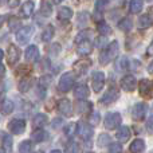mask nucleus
I'll use <instances>...</instances> for the list:
<instances>
[{"instance_id":"obj_1","label":"nucleus","mask_w":153,"mask_h":153,"mask_svg":"<svg viewBox=\"0 0 153 153\" xmlns=\"http://www.w3.org/2000/svg\"><path fill=\"white\" fill-rule=\"evenodd\" d=\"M117 55H118V42L113 40L111 43H109L106 46V48H103L100 53V63L102 66H106L111 61H114Z\"/></svg>"},{"instance_id":"obj_2","label":"nucleus","mask_w":153,"mask_h":153,"mask_svg":"<svg viewBox=\"0 0 153 153\" xmlns=\"http://www.w3.org/2000/svg\"><path fill=\"white\" fill-rule=\"evenodd\" d=\"M74 82H75V75L73 74V73H65V74L61 76V79H59L58 89L61 90L62 93H67L73 87Z\"/></svg>"},{"instance_id":"obj_3","label":"nucleus","mask_w":153,"mask_h":153,"mask_svg":"<svg viewBox=\"0 0 153 153\" xmlns=\"http://www.w3.org/2000/svg\"><path fill=\"white\" fill-rule=\"evenodd\" d=\"M138 91L140 95L146 100H151L153 98V82L149 79H141L138 82Z\"/></svg>"},{"instance_id":"obj_4","label":"nucleus","mask_w":153,"mask_h":153,"mask_svg":"<svg viewBox=\"0 0 153 153\" xmlns=\"http://www.w3.org/2000/svg\"><path fill=\"white\" fill-rule=\"evenodd\" d=\"M121 121H122V118L118 113H108L105 120H103V125H105L106 129L113 130L121 125Z\"/></svg>"},{"instance_id":"obj_5","label":"nucleus","mask_w":153,"mask_h":153,"mask_svg":"<svg viewBox=\"0 0 153 153\" xmlns=\"http://www.w3.org/2000/svg\"><path fill=\"white\" fill-rule=\"evenodd\" d=\"M32 34H34L32 26H24L16 32V40H18L19 45H26Z\"/></svg>"},{"instance_id":"obj_6","label":"nucleus","mask_w":153,"mask_h":153,"mask_svg":"<svg viewBox=\"0 0 153 153\" xmlns=\"http://www.w3.org/2000/svg\"><path fill=\"white\" fill-rule=\"evenodd\" d=\"M91 85L93 90L95 93H100L103 89V85H105V74L102 71H94L91 75Z\"/></svg>"},{"instance_id":"obj_7","label":"nucleus","mask_w":153,"mask_h":153,"mask_svg":"<svg viewBox=\"0 0 153 153\" xmlns=\"http://www.w3.org/2000/svg\"><path fill=\"white\" fill-rule=\"evenodd\" d=\"M20 59V50L18 46L15 45H10L7 50V62L10 66H13L16 62Z\"/></svg>"},{"instance_id":"obj_8","label":"nucleus","mask_w":153,"mask_h":153,"mask_svg":"<svg viewBox=\"0 0 153 153\" xmlns=\"http://www.w3.org/2000/svg\"><path fill=\"white\" fill-rule=\"evenodd\" d=\"M148 111V106L143 102H138L133 106V110H132V117L133 120L136 121H141V120L145 118V114Z\"/></svg>"},{"instance_id":"obj_9","label":"nucleus","mask_w":153,"mask_h":153,"mask_svg":"<svg viewBox=\"0 0 153 153\" xmlns=\"http://www.w3.org/2000/svg\"><path fill=\"white\" fill-rule=\"evenodd\" d=\"M78 134L81 136L82 140H85V141L90 140V138H91V136H93L91 125L86 124V122H83V121H79L78 122Z\"/></svg>"},{"instance_id":"obj_10","label":"nucleus","mask_w":153,"mask_h":153,"mask_svg":"<svg viewBox=\"0 0 153 153\" xmlns=\"http://www.w3.org/2000/svg\"><path fill=\"white\" fill-rule=\"evenodd\" d=\"M8 129L12 134H22V133L26 130V122L23 120H19V118H15L12 121H10L8 124Z\"/></svg>"},{"instance_id":"obj_11","label":"nucleus","mask_w":153,"mask_h":153,"mask_svg":"<svg viewBox=\"0 0 153 153\" xmlns=\"http://www.w3.org/2000/svg\"><path fill=\"white\" fill-rule=\"evenodd\" d=\"M118 97H120L118 90H117L116 87H111V89H109L108 93L103 94V97H101L100 102L102 103V105H110V103H113L114 101L118 100Z\"/></svg>"},{"instance_id":"obj_12","label":"nucleus","mask_w":153,"mask_h":153,"mask_svg":"<svg viewBox=\"0 0 153 153\" xmlns=\"http://www.w3.org/2000/svg\"><path fill=\"white\" fill-rule=\"evenodd\" d=\"M75 111L76 114H91L93 113V103L89 101L79 100L75 102Z\"/></svg>"},{"instance_id":"obj_13","label":"nucleus","mask_w":153,"mask_h":153,"mask_svg":"<svg viewBox=\"0 0 153 153\" xmlns=\"http://www.w3.org/2000/svg\"><path fill=\"white\" fill-rule=\"evenodd\" d=\"M58 110L61 114H63L65 117H71L73 116V106L67 98H62L58 101Z\"/></svg>"},{"instance_id":"obj_14","label":"nucleus","mask_w":153,"mask_h":153,"mask_svg":"<svg viewBox=\"0 0 153 153\" xmlns=\"http://www.w3.org/2000/svg\"><path fill=\"white\" fill-rule=\"evenodd\" d=\"M137 86V81L133 75H125L121 79V87L125 91H133Z\"/></svg>"},{"instance_id":"obj_15","label":"nucleus","mask_w":153,"mask_h":153,"mask_svg":"<svg viewBox=\"0 0 153 153\" xmlns=\"http://www.w3.org/2000/svg\"><path fill=\"white\" fill-rule=\"evenodd\" d=\"M90 66H91V61H90V59H81V61L75 62L73 69H74V71L78 75H82L90 69Z\"/></svg>"},{"instance_id":"obj_16","label":"nucleus","mask_w":153,"mask_h":153,"mask_svg":"<svg viewBox=\"0 0 153 153\" xmlns=\"http://www.w3.org/2000/svg\"><path fill=\"white\" fill-rule=\"evenodd\" d=\"M89 94H90L89 87H87L85 83H79L75 86V89H74L75 98H78V100H85V98L89 97Z\"/></svg>"},{"instance_id":"obj_17","label":"nucleus","mask_w":153,"mask_h":153,"mask_svg":"<svg viewBox=\"0 0 153 153\" xmlns=\"http://www.w3.org/2000/svg\"><path fill=\"white\" fill-rule=\"evenodd\" d=\"M24 56H26V61L35 62L39 58V50H38V47L36 46H28L26 53H24Z\"/></svg>"},{"instance_id":"obj_18","label":"nucleus","mask_w":153,"mask_h":153,"mask_svg":"<svg viewBox=\"0 0 153 153\" xmlns=\"http://www.w3.org/2000/svg\"><path fill=\"white\" fill-rule=\"evenodd\" d=\"M91 50H93V45H91V42L90 40H83V42H81V43H78V54L79 55H89L90 53H91Z\"/></svg>"},{"instance_id":"obj_19","label":"nucleus","mask_w":153,"mask_h":153,"mask_svg":"<svg viewBox=\"0 0 153 153\" xmlns=\"http://www.w3.org/2000/svg\"><path fill=\"white\" fill-rule=\"evenodd\" d=\"M130 136H132V133H130V129L128 126H121L118 130H117V140L121 141V143H126L128 140L130 138Z\"/></svg>"},{"instance_id":"obj_20","label":"nucleus","mask_w":153,"mask_h":153,"mask_svg":"<svg viewBox=\"0 0 153 153\" xmlns=\"http://www.w3.org/2000/svg\"><path fill=\"white\" fill-rule=\"evenodd\" d=\"M32 82H34V79H32L31 76H24V78H22L20 82H19V85H18L19 91L20 93H27L30 89H31Z\"/></svg>"},{"instance_id":"obj_21","label":"nucleus","mask_w":153,"mask_h":153,"mask_svg":"<svg viewBox=\"0 0 153 153\" xmlns=\"http://www.w3.org/2000/svg\"><path fill=\"white\" fill-rule=\"evenodd\" d=\"M129 149H130V153H143L145 151V143H144V140H141V138H136V140L130 144Z\"/></svg>"},{"instance_id":"obj_22","label":"nucleus","mask_w":153,"mask_h":153,"mask_svg":"<svg viewBox=\"0 0 153 153\" xmlns=\"http://www.w3.org/2000/svg\"><path fill=\"white\" fill-rule=\"evenodd\" d=\"M34 3L32 1H26L23 5L20 7V16L22 18H30V16L32 15V12H34Z\"/></svg>"},{"instance_id":"obj_23","label":"nucleus","mask_w":153,"mask_h":153,"mask_svg":"<svg viewBox=\"0 0 153 153\" xmlns=\"http://www.w3.org/2000/svg\"><path fill=\"white\" fill-rule=\"evenodd\" d=\"M13 108H15V105H13V102L11 100H3L1 103H0V111L3 114H5V116L12 113Z\"/></svg>"},{"instance_id":"obj_24","label":"nucleus","mask_w":153,"mask_h":153,"mask_svg":"<svg viewBox=\"0 0 153 153\" xmlns=\"http://www.w3.org/2000/svg\"><path fill=\"white\" fill-rule=\"evenodd\" d=\"M138 26H140L143 30L149 28V27L153 26V18L149 15V13H145V15H143L140 19H138Z\"/></svg>"},{"instance_id":"obj_25","label":"nucleus","mask_w":153,"mask_h":153,"mask_svg":"<svg viewBox=\"0 0 153 153\" xmlns=\"http://www.w3.org/2000/svg\"><path fill=\"white\" fill-rule=\"evenodd\" d=\"M71 16H73L71 8H69V7H61L59 8V11H58V19L59 20L67 22V20L71 19Z\"/></svg>"},{"instance_id":"obj_26","label":"nucleus","mask_w":153,"mask_h":153,"mask_svg":"<svg viewBox=\"0 0 153 153\" xmlns=\"http://www.w3.org/2000/svg\"><path fill=\"white\" fill-rule=\"evenodd\" d=\"M47 121H48L47 116H46V114L39 113V114H36V116L34 117V120H32V125H34L35 128H38V129H40L42 126H45V125L47 124Z\"/></svg>"},{"instance_id":"obj_27","label":"nucleus","mask_w":153,"mask_h":153,"mask_svg":"<svg viewBox=\"0 0 153 153\" xmlns=\"http://www.w3.org/2000/svg\"><path fill=\"white\" fill-rule=\"evenodd\" d=\"M144 1L143 0H130L129 3V11L132 13H138L143 11Z\"/></svg>"},{"instance_id":"obj_28","label":"nucleus","mask_w":153,"mask_h":153,"mask_svg":"<svg viewBox=\"0 0 153 153\" xmlns=\"http://www.w3.org/2000/svg\"><path fill=\"white\" fill-rule=\"evenodd\" d=\"M117 27H118L121 31L128 32V31H130V30L133 28V22H132V19H129V18H124L122 20L118 22Z\"/></svg>"},{"instance_id":"obj_29","label":"nucleus","mask_w":153,"mask_h":153,"mask_svg":"<svg viewBox=\"0 0 153 153\" xmlns=\"http://www.w3.org/2000/svg\"><path fill=\"white\" fill-rule=\"evenodd\" d=\"M51 12H53V4L48 0H42V3H40V13L47 18V16L51 15Z\"/></svg>"},{"instance_id":"obj_30","label":"nucleus","mask_w":153,"mask_h":153,"mask_svg":"<svg viewBox=\"0 0 153 153\" xmlns=\"http://www.w3.org/2000/svg\"><path fill=\"white\" fill-rule=\"evenodd\" d=\"M31 138H32V141H35V143H42V141H45L46 138H47V133L42 129H36L32 132Z\"/></svg>"},{"instance_id":"obj_31","label":"nucleus","mask_w":153,"mask_h":153,"mask_svg":"<svg viewBox=\"0 0 153 153\" xmlns=\"http://www.w3.org/2000/svg\"><path fill=\"white\" fill-rule=\"evenodd\" d=\"M8 26H10V30L11 31H16L18 32L19 30L22 28V24H20V20H19L18 18H15V16H11L10 19H8Z\"/></svg>"},{"instance_id":"obj_32","label":"nucleus","mask_w":153,"mask_h":153,"mask_svg":"<svg viewBox=\"0 0 153 153\" xmlns=\"http://www.w3.org/2000/svg\"><path fill=\"white\" fill-rule=\"evenodd\" d=\"M54 36V27L53 26H47L45 28V31L42 32V40L43 42H50Z\"/></svg>"},{"instance_id":"obj_33","label":"nucleus","mask_w":153,"mask_h":153,"mask_svg":"<svg viewBox=\"0 0 153 153\" xmlns=\"http://www.w3.org/2000/svg\"><path fill=\"white\" fill-rule=\"evenodd\" d=\"M75 133H78V124L70 122V124H67L66 126H65V134L66 136L71 137V136H74Z\"/></svg>"},{"instance_id":"obj_34","label":"nucleus","mask_w":153,"mask_h":153,"mask_svg":"<svg viewBox=\"0 0 153 153\" xmlns=\"http://www.w3.org/2000/svg\"><path fill=\"white\" fill-rule=\"evenodd\" d=\"M97 30H98V32L101 34V36H106V35H109L111 32L110 27H109L105 22H100L98 26H97Z\"/></svg>"},{"instance_id":"obj_35","label":"nucleus","mask_w":153,"mask_h":153,"mask_svg":"<svg viewBox=\"0 0 153 153\" xmlns=\"http://www.w3.org/2000/svg\"><path fill=\"white\" fill-rule=\"evenodd\" d=\"M98 146H101V148H103V146L106 145H110V136L106 134V133H102V134H100V137H98V141H97Z\"/></svg>"},{"instance_id":"obj_36","label":"nucleus","mask_w":153,"mask_h":153,"mask_svg":"<svg viewBox=\"0 0 153 153\" xmlns=\"http://www.w3.org/2000/svg\"><path fill=\"white\" fill-rule=\"evenodd\" d=\"M19 151H20V153H31L32 152L31 141L26 140V141H23V143H20V145H19Z\"/></svg>"},{"instance_id":"obj_37","label":"nucleus","mask_w":153,"mask_h":153,"mask_svg":"<svg viewBox=\"0 0 153 153\" xmlns=\"http://www.w3.org/2000/svg\"><path fill=\"white\" fill-rule=\"evenodd\" d=\"M89 36H90V31L89 30H83L82 32H79V34L76 35L75 42L81 43V42H83V40H89Z\"/></svg>"},{"instance_id":"obj_38","label":"nucleus","mask_w":153,"mask_h":153,"mask_svg":"<svg viewBox=\"0 0 153 153\" xmlns=\"http://www.w3.org/2000/svg\"><path fill=\"white\" fill-rule=\"evenodd\" d=\"M3 146H4V149L7 152H11V149H12V137L10 134L4 136V138H3Z\"/></svg>"},{"instance_id":"obj_39","label":"nucleus","mask_w":153,"mask_h":153,"mask_svg":"<svg viewBox=\"0 0 153 153\" xmlns=\"http://www.w3.org/2000/svg\"><path fill=\"white\" fill-rule=\"evenodd\" d=\"M128 67H129V61H128V58H121L118 61V63H117V69L120 70V71H126Z\"/></svg>"},{"instance_id":"obj_40","label":"nucleus","mask_w":153,"mask_h":153,"mask_svg":"<svg viewBox=\"0 0 153 153\" xmlns=\"http://www.w3.org/2000/svg\"><path fill=\"white\" fill-rule=\"evenodd\" d=\"M122 152V146L121 144H117V143H111L109 145V153H121Z\"/></svg>"},{"instance_id":"obj_41","label":"nucleus","mask_w":153,"mask_h":153,"mask_svg":"<svg viewBox=\"0 0 153 153\" xmlns=\"http://www.w3.org/2000/svg\"><path fill=\"white\" fill-rule=\"evenodd\" d=\"M66 152L67 153H78V145H76L74 141H71V143H67Z\"/></svg>"},{"instance_id":"obj_42","label":"nucleus","mask_w":153,"mask_h":153,"mask_svg":"<svg viewBox=\"0 0 153 153\" xmlns=\"http://www.w3.org/2000/svg\"><path fill=\"white\" fill-rule=\"evenodd\" d=\"M106 4H108V0H97V3H95V11L97 12H102L103 8L106 7Z\"/></svg>"},{"instance_id":"obj_43","label":"nucleus","mask_w":153,"mask_h":153,"mask_svg":"<svg viewBox=\"0 0 153 153\" xmlns=\"http://www.w3.org/2000/svg\"><path fill=\"white\" fill-rule=\"evenodd\" d=\"M39 85H42V86L47 87L48 85H51V76H48V75L42 76V78L39 79Z\"/></svg>"},{"instance_id":"obj_44","label":"nucleus","mask_w":153,"mask_h":153,"mask_svg":"<svg viewBox=\"0 0 153 153\" xmlns=\"http://www.w3.org/2000/svg\"><path fill=\"white\" fill-rule=\"evenodd\" d=\"M100 120H101V117H100V114L98 113H93V116L90 117V124L91 125H98L100 124Z\"/></svg>"},{"instance_id":"obj_45","label":"nucleus","mask_w":153,"mask_h":153,"mask_svg":"<svg viewBox=\"0 0 153 153\" xmlns=\"http://www.w3.org/2000/svg\"><path fill=\"white\" fill-rule=\"evenodd\" d=\"M36 95L39 98H45L46 97V87L42 86V85H39V86H38V89H36Z\"/></svg>"},{"instance_id":"obj_46","label":"nucleus","mask_w":153,"mask_h":153,"mask_svg":"<svg viewBox=\"0 0 153 153\" xmlns=\"http://www.w3.org/2000/svg\"><path fill=\"white\" fill-rule=\"evenodd\" d=\"M146 130H148L151 134H153V114L148 118V121H146Z\"/></svg>"},{"instance_id":"obj_47","label":"nucleus","mask_w":153,"mask_h":153,"mask_svg":"<svg viewBox=\"0 0 153 153\" xmlns=\"http://www.w3.org/2000/svg\"><path fill=\"white\" fill-rule=\"evenodd\" d=\"M105 43H106L105 36H100V38H97V39H95V46H97V47H100V48H102Z\"/></svg>"},{"instance_id":"obj_48","label":"nucleus","mask_w":153,"mask_h":153,"mask_svg":"<svg viewBox=\"0 0 153 153\" xmlns=\"http://www.w3.org/2000/svg\"><path fill=\"white\" fill-rule=\"evenodd\" d=\"M62 124H63V121H62L61 118H55V120H53V122H51V126H53L54 129H58Z\"/></svg>"},{"instance_id":"obj_49","label":"nucleus","mask_w":153,"mask_h":153,"mask_svg":"<svg viewBox=\"0 0 153 153\" xmlns=\"http://www.w3.org/2000/svg\"><path fill=\"white\" fill-rule=\"evenodd\" d=\"M19 3H20V0H7V4L10 8H15L19 5Z\"/></svg>"},{"instance_id":"obj_50","label":"nucleus","mask_w":153,"mask_h":153,"mask_svg":"<svg viewBox=\"0 0 153 153\" xmlns=\"http://www.w3.org/2000/svg\"><path fill=\"white\" fill-rule=\"evenodd\" d=\"M26 71H30V70H27V67L26 66H22V67H19L18 70H16V74H23V73H26Z\"/></svg>"},{"instance_id":"obj_51","label":"nucleus","mask_w":153,"mask_h":153,"mask_svg":"<svg viewBox=\"0 0 153 153\" xmlns=\"http://www.w3.org/2000/svg\"><path fill=\"white\" fill-rule=\"evenodd\" d=\"M4 75H5V67L0 63V78H3Z\"/></svg>"},{"instance_id":"obj_52","label":"nucleus","mask_w":153,"mask_h":153,"mask_svg":"<svg viewBox=\"0 0 153 153\" xmlns=\"http://www.w3.org/2000/svg\"><path fill=\"white\" fill-rule=\"evenodd\" d=\"M148 54H151V55L153 54V40H152V43L149 45V47H148Z\"/></svg>"},{"instance_id":"obj_53","label":"nucleus","mask_w":153,"mask_h":153,"mask_svg":"<svg viewBox=\"0 0 153 153\" xmlns=\"http://www.w3.org/2000/svg\"><path fill=\"white\" fill-rule=\"evenodd\" d=\"M148 71L151 73V74H153V61L149 63V66H148Z\"/></svg>"},{"instance_id":"obj_54","label":"nucleus","mask_w":153,"mask_h":153,"mask_svg":"<svg viewBox=\"0 0 153 153\" xmlns=\"http://www.w3.org/2000/svg\"><path fill=\"white\" fill-rule=\"evenodd\" d=\"M3 23H4V16H1V15H0V27L3 26Z\"/></svg>"},{"instance_id":"obj_55","label":"nucleus","mask_w":153,"mask_h":153,"mask_svg":"<svg viewBox=\"0 0 153 153\" xmlns=\"http://www.w3.org/2000/svg\"><path fill=\"white\" fill-rule=\"evenodd\" d=\"M3 56H4V53H3V50H1V48H0V61H1V59H3Z\"/></svg>"},{"instance_id":"obj_56","label":"nucleus","mask_w":153,"mask_h":153,"mask_svg":"<svg viewBox=\"0 0 153 153\" xmlns=\"http://www.w3.org/2000/svg\"><path fill=\"white\" fill-rule=\"evenodd\" d=\"M50 153H62L61 151H58V149H55V151H51Z\"/></svg>"},{"instance_id":"obj_57","label":"nucleus","mask_w":153,"mask_h":153,"mask_svg":"<svg viewBox=\"0 0 153 153\" xmlns=\"http://www.w3.org/2000/svg\"><path fill=\"white\" fill-rule=\"evenodd\" d=\"M55 1H56V3H62V1H63V0H55Z\"/></svg>"},{"instance_id":"obj_58","label":"nucleus","mask_w":153,"mask_h":153,"mask_svg":"<svg viewBox=\"0 0 153 153\" xmlns=\"http://www.w3.org/2000/svg\"><path fill=\"white\" fill-rule=\"evenodd\" d=\"M0 153H5L4 151H3V149H0Z\"/></svg>"},{"instance_id":"obj_59","label":"nucleus","mask_w":153,"mask_h":153,"mask_svg":"<svg viewBox=\"0 0 153 153\" xmlns=\"http://www.w3.org/2000/svg\"><path fill=\"white\" fill-rule=\"evenodd\" d=\"M148 1H153V0H148Z\"/></svg>"},{"instance_id":"obj_60","label":"nucleus","mask_w":153,"mask_h":153,"mask_svg":"<svg viewBox=\"0 0 153 153\" xmlns=\"http://www.w3.org/2000/svg\"><path fill=\"white\" fill-rule=\"evenodd\" d=\"M87 153H93V152H87Z\"/></svg>"}]
</instances>
